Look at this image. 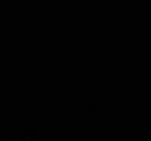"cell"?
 <instances>
[{"mask_svg": "<svg viewBox=\"0 0 151 141\" xmlns=\"http://www.w3.org/2000/svg\"><path fill=\"white\" fill-rule=\"evenodd\" d=\"M12 141H38L36 137H35V132L33 131H24L21 135L15 137Z\"/></svg>", "mask_w": 151, "mask_h": 141, "instance_id": "cell-1", "label": "cell"}]
</instances>
